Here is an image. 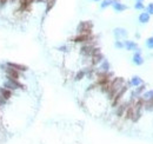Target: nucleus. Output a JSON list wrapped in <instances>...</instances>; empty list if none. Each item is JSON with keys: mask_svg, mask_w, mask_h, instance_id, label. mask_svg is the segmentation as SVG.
<instances>
[{"mask_svg": "<svg viewBox=\"0 0 153 144\" xmlns=\"http://www.w3.org/2000/svg\"><path fill=\"white\" fill-rule=\"evenodd\" d=\"M126 85V80L123 78V77H114L112 80H111V83H110V90H108V92H107V98L112 102L113 101V98L115 97V95L124 88Z\"/></svg>", "mask_w": 153, "mask_h": 144, "instance_id": "f257e3e1", "label": "nucleus"}, {"mask_svg": "<svg viewBox=\"0 0 153 144\" xmlns=\"http://www.w3.org/2000/svg\"><path fill=\"white\" fill-rule=\"evenodd\" d=\"M92 30H93V22L89 20L80 21L79 25L76 26L78 34H92Z\"/></svg>", "mask_w": 153, "mask_h": 144, "instance_id": "f03ea898", "label": "nucleus"}, {"mask_svg": "<svg viewBox=\"0 0 153 144\" xmlns=\"http://www.w3.org/2000/svg\"><path fill=\"white\" fill-rule=\"evenodd\" d=\"M2 86L13 92L15 90H26V86L22 83H20L18 79H6V82H4V84H2Z\"/></svg>", "mask_w": 153, "mask_h": 144, "instance_id": "7ed1b4c3", "label": "nucleus"}, {"mask_svg": "<svg viewBox=\"0 0 153 144\" xmlns=\"http://www.w3.org/2000/svg\"><path fill=\"white\" fill-rule=\"evenodd\" d=\"M93 40H95L93 34H76V37H73L71 39V41L76 43V44H87Z\"/></svg>", "mask_w": 153, "mask_h": 144, "instance_id": "20e7f679", "label": "nucleus"}, {"mask_svg": "<svg viewBox=\"0 0 153 144\" xmlns=\"http://www.w3.org/2000/svg\"><path fill=\"white\" fill-rule=\"evenodd\" d=\"M113 35L115 38V40H123V39H126L127 35H128V31L124 27H115L113 30Z\"/></svg>", "mask_w": 153, "mask_h": 144, "instance_id": "39448f33", "label": "nucleus"}, {"mask_svg": "<svg viewBox=\"0 0 153 144\" xmlns=\"http://www.w3.org/2000/svg\"><path fill=\"white\" fill-rule=\"evenodd\" d=\"M132 63H133L136 66H141V65H144V63H145V58H144V57H143V54H141V48H139L137 52H134V53H133Z\"/></svg>", "mask_w": 153, "mask_h": 144, "instance_id": "423d86ee", "label": "nucleus"}, {"mask_svg": "<svg viewBox=\"0 0 153 144\" xmlns=\"http://www.w3.org/2000/svg\"><path fill=\"white\" fill-rule=\"evenodd\" d=\"M124 44H125V50H127V51L137 52V51L140 48V47H139V45H138V43H137V41H134V40L125 39V40H124Z\"/></svg>", "mask_w": 153, "mask_h": 144, "instance_id": "0eeeda50", "label": "nucleus"}, {"mask_svg": "<svg viewBox=\"0 0 153 144\" xmlns=\"http://www.w3.org/2000/svg\"><path fill=\"white\" fill-rule=\"evenodd\" d=\"M6 65L19 71V72H26L28 70V67L26 65H22V64H19V63H13V62H6Z\"/></svg>", "mask_w": 153, "mask_h": 144, "instance_id": "6e6552de", "label": "nucleus"}, {"mask_svg": "<svg viewBox=\"0 0 153 144\" xmlns=\"http://www.w3.org/2000/svg\"><path fill=\"white\" fill-rule=\"evenodd\" d=\"M105 59V57H104V54L100 52V53H98V54H95V56H93V57H91V66H98V65H100L101 64V62Z\"/></svg>", "mask_w": 153, "mask_h": 144, "instance_id": "1a4fd4ad", "label": "nucleus"}, {"mask_svg": "<svg viewBox=\"0 0 153 144\" xmlns=\"http://www.w3.org/2000/svg\"><path fill=\"white\" fill-rule=\"evenodd\" d=\"M128 83H130V85H131V86H133V88H138V86H140V85L145 84V83H144V80H143V78H141L140 76H137V75H136V76H133Z\"/></svg>", "mask_w": 153, "mask_h": 144, "instance_id": "9d476101", "label": "nucleus"}, {"mask_svg": "<svg viewBox=\"0 0 153 144\" xmlns=\"http://www.w3.org/2000/svg\"><path fill=\"white\" fill-rule=\"evenodd\" d=\"M112 7H113V9H114L115 12H124V11H126V9L128 8V6H127V5H125V4L120 2L119 0H114V2H113V5H112Z\"/></svg>", "mask_w": 153, "mask_h": 144, "instance_id": "9b49d317", "label": "nucleus"}, {"mask_svg": "<svg viewBox=\"0 0 153 144\" xmlns=\"http://www.w3.org/2000/svg\"><path fill=\"white\" fill-rule=\"evenodd\" d=\"M0 95L8 102L13 96V91H11V90H8V89H6L4 86H0Z\"/></svg>", "mask_w": 153, "mask_h": 144, "instance_id": "f8f14e48", "label": "nucleus"}, {"mask_svg": "<svg viewBox=\"0 0 153 144\" xmlns=\"http://www.w3.org/2000/svg\"><path fill=\"white\" fill-rule=\"evenodd\" d=\"M151 20V15L147 13V12H141L140 14H139V17H138V21L140 22V24H147L149 21Z\"/></svg>", "mask_w": 153, "mask_h": 144, "instance_id": "ddd939ff", "label": "nucleus"}, {"mask_svg": "<svg viewBox=\"0 0 153 144\" xmlns=\"http://www.w3.org/2000/svg\"><path fill=\"white\" fill-rule=\"evenodd\" d=\"M98 70L99 71H102V72H110L111 71V64H110V62L107 59H104L101 62V64L99 65V69Z\"/></svg>", "mask_w": 153, "mask_h": 144, "instance_id": "4468645a", "label": "nucleus"}, {"mask_svg": "<svg viewBox=\"0 0 153 144\" xmlns=\"http://www.w3.org/2000/svg\"><path fill=\"white\" fill-rule=\"evenodd\" d=\"M86 77V69L84 67V69H81V70H79V71H76V73L74 75V77H73V79L76 80V82H79V80H81V79H84Z\"/></svg>", "mask_w": 153, "mask_h": 144, "instance_id": "2eb2a0df", "label": "nucleus"}, {"mask_svg": "<svg viewBox=\"0 0 153 144\" xmlns=\"http://www.w3.org/2000/svg\"><path fill=\"white\" fill-rule=\"evenodd\" d=\"M141 98L145 101V102H153V89L152 90H147L143 93Z\"/></svg>", "mask_w": 153, "mask_h": 144, "instance_id": "dca6fc26", "label": "nucleus"}, {"mask_svg": "<svg viewBox=\"0 0 153 144\" xmlns=\"http://www.w3.org/2000/svg\"><path fill=\"white\" fill-rule=\"evenodd\" d=\"M56 1L57 0H46V13H48L53 7H54V5H56Z\"/></svg>", "mask_w": 153, "mask_h": 144, "instance_id": "f3484780", "label": "nucleus"}, {"mask_svg": "<svg viewBox=\"0 0 153 144\" xmlns=\"http://www.w3.org/2000/svg\"><path fill=\"white\" fill-rule=\"evenodd\" d=\"M113 2H114V0H102L101 1V4H100V8H106V7H108V6H112L113 5Z\"/></svg>", "mask_w": 153, "mask_h": 144, "instance_id": "a211bd4d", "label": "nucleus"}, {"mask_svg": "<svg viewBox=\"0 0 153 144\" xmlns=\"http://www.w3.org/2000/svg\"><path fill=\"white\" fill-rule=\"evenodd\" d=\"M114 47H115V48H118V50H123V48H125L124 40H115V41H114Z\"/></svg>", "mask_w": 153, "mask_h": 144, "instance_id": "6ab92c4d", "label": "nucleus"}, {"mask_svg": "<svg viewBox=\"0 0 153 144\" xmlns=\"http://www.w3.org/2000/svg\"><path fill=\"white\" fill-rule=\"evenodd\" d=\"M145 45H146V47H147L149 50H153V35L152 37H149V38L146 39Z\"/></svg>", "mask_w": 153, "mask_h": 144, "instance_id": "aec40b11", "label": "nucleus"}, {"mask_svg": "<svg viewBox=\"0 0 153 144\" xmlns=\"http://www.w3.org/2000/svg\"><path fill=\"white\" fill-rule=\"evenodd\" d=\"M134 8H136V9H138V11H143V9H145V8H146V6H145L141 1H137V2L134 4Z\"/></svg>", "mask_w": 153, "mask_h": 144, "instance_id": "412c9836", "label": "nucleus"}, {"mask_svg": "<svg viewBox=\"0 0 153 144\" xmlns=\"http://www.w3.org/2000/svg\"><path fill=\"white\" fill-rule=\"evenodd\" d=\"M145 12H147L150 15H153V2H150V4L146 6Z\"/></svg>", "mask_w": 153, "mask_h": 144, "instance_id": "4be33fe9", "label": "nucleus"}, {"mask_svg": "<svg viewBox=\"0 0 153 144\" xmlns=\"http://www.w3.org/2000/svg\"><path fill=\"white\" fill-rule=\"evenodd\" d=\"M58 50H59L60 52L66 53V52H69V51H70V47H69L67 45H61V46H59V47H58Z\"/></svg>", "mask_w": 153, "mask_h": 144, "instance_id": "5701e85b", "label": "nucleus"}, {"mask_svg": "<svg viewBox=\"0 0 153 144\" xmlns=\"http://www.w3.org/2000/svg\"><path fill=\"white\" fill-rule=\"evenodd\" d=\"M5 104H7V101H6V99H5V98H4V97L0 95V106L2 108Z\"/></svg>", "mask_w": 153, "mask_h": 144, "instance_id": "b1692460", "label": "nucleus"}, {"mask_svg": "<svg viewBox=\"0 0 153 144\" xmlns=\"http://www.w3.org/2000/svg\"><path fill=\"white\" fill-rule=\"evenodd\" d=\"M8 0H0V7H4L6 4H7Z\"/></svg>", "mask_w": 153, "mask_h": 144, "instance_id": "393cba45", "label": "nucleus"}, {"mask_svg": "<svg viewBox=\"0 0 153 144\" xmlns=\"http://www.w3.org/2000/svg\"><path fill=\"white\" fill-rule=\"evenodd\" d=\"M136 38H138V39H139V38H140V34H139V33H136Z\"/></svg>", "mask_w": 153, "mask_h": 144, "instance_id": "a878e982", "label": "nucleus"}, {"mask_svg": "<svg viewBox=\"0 0 153 144\" xmlns=\"http://www.w3.org/2000/svg\"><path fill=\"white\" fill-rule=\"evenodd\" d=\"M35 1H37V2H44V1L46 2V0H35Z\"/></svg>", "mask_w": 153, "mask_h": 144, "instance_id": "bb28decb", "label": "nucleus"}, {"mask_svg": "<svg viewBox=\"0 0 153 144\" xmlns=\"http://www.w3.org/2000/svg\"><path fill=\"white\" fill-rule=\"evenodd\" d=\"M15 1H17V0H11V2H15Z\"/></svg>", "mask_w": 153, "mask_h": 144, "instance_id": "cd10ccee", "label": "nucleus"}, {"mask_svg": "<svg viewBox=\"0 0 153 144\" xmlns=\"http://www.w3.org/2000/svg\"><path fill=\"white\" fill-rule=\"evenodd\" d=\"M136 1H141V2H143V1H144V0H136Z\"/></svg>", "mask_w": 153, "mask_h": 144, "instance_id": "c85d7f7f", "label": "nucleus"}, {"mask_svg": "<svg viewBox=\"0 0 153 144\" xmlns=\"http://www.w3.org/2000/svg\"><path fill=\"white\" fill-rule=\"evenodd\" d=\"M93 1H100V0H93Z\"/></svg>", "mask_w": 153, "mask_h": 144, "instance_id": "c756f323", "label": "nucleus"}, {"mask_svg": "<svg viewBox=\"0 0 153 144\" xmlns=\"http://www.w3.org/2000/svg\"><path fill=\"white\" fill-rule=\"evenodd\" d=\"M0 121H1V116H0Z\"/></svg>", "mask_w": 153, "mask_h": 144, "instance_id": "7c9ffc66", "label": "nucleus"}]
</instances>
